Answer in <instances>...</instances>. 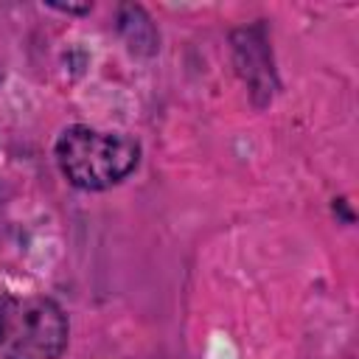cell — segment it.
<instances>
[{"label": "cell", "instance_id": "1", "mask_svg": "<svg viewBox=\"0 0 359 359\" xmlns=\"http://www.w3.org/2000/svg\"><path fill=\"white\" fill-rule=\"evenodd\" d=\"M140 146L121 132H98L90 126H67L56 140V163L70 185L104 191L135 171Z\"/></svg>", "mask_w": 359, "mask_h": 359}, {"label": "cell", "instance_id": "2", "mask_svg": "<svg viewBox=\"0 0 359 359\" xmlns=\"http://www.w3.org/2000/svg\"><path fill=\"white\" fill-rule=\"evenodd\" d=\"M67 345L65 311L50 297H0V353L56 359Z\"/></svg>", "mask_w": 359, "mask_h": 359}]
</instances>
